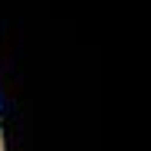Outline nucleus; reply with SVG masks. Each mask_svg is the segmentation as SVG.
I'll list each match as a JSON object with an SVG mask.
<instances>
[{
    "label": "nucleus",
    "instance_id": "1",
    "mask_svg": "<svg viewBox=\"0 0 151 151\" xmlns=\"http://www.w3.org/2000/svg\"><path fill=\"white\" fill-rule=\"evenodd\" d=\"M0 151H7V141H4V122H0Z\"/></svg>",
    "mask_w": 151,
    "mask_h": 151
}]
</instances>
